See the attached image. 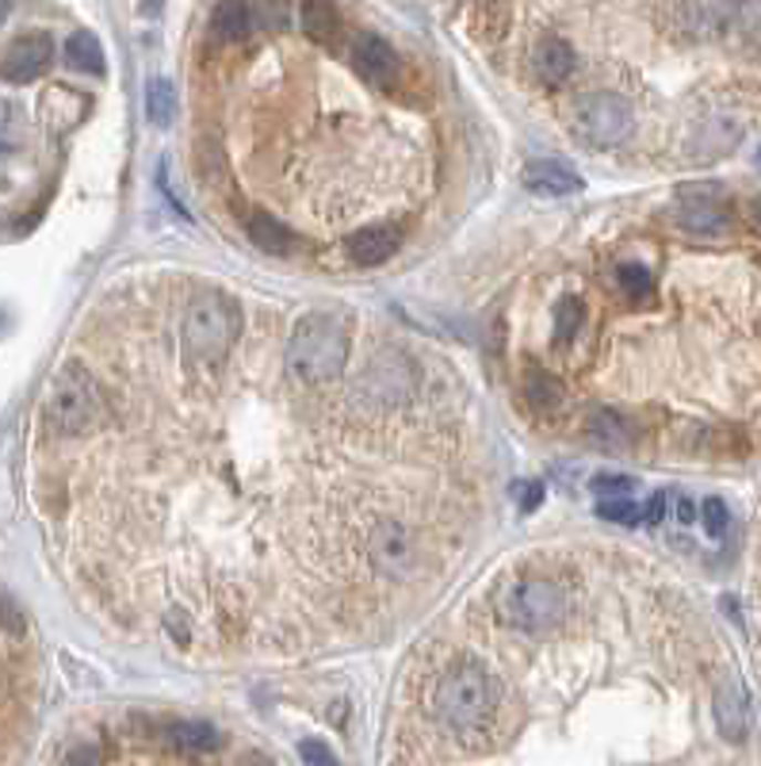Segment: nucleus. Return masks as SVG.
<instances>
[{
  "instance_id": "1",
  "label": "nucleus",
  "mask_w": 761,
  "mask_h": 766,
  "mask_svg": "<svg viewBox=\"0 0 761 766\" xmlns=\"http://www.w3.org/2000/svg\"><path fill=\"white\" fill-rule=\"evenodd\" d=\"M493 713H498V682L475 660L456 663L432 690V717L463 739L487 732Z\"/></svg>"
},
{
  "instance_id": "2",
  "label": "nucleus",
  "mask_w": 761,
  "mask_h": 766,
  "mask_svg": "<svg viewBox=\"0 0 761 766\" xmlns=\"http://www.w3.org/2000/svg\"><path fill=\"white\" fill-rule=\"evenodd\" d=\"M348 364V327L337 314L314 311L295 322V334L288 345V372L306 387L330 383Z\"/></svg>"
},
{
  "instance_id": "3",
  "label": "nucleus",
  "mask_w": 761,
  "mask_h": 766,
  "mask_svg": "<svg viewBox=\"0 0 761 766\" xmlns=\"http://www.w3.org/2000/svg\"><path fill=\"white\" fill-rule=\"evenodd\" d=\"M184 353L196 364H222L238 338V307L222 291H204L184 314Z\"/></svg>"
},
{
  "instance_id": "4",
  "label": "nucleus",
  "mask_w": 761,
  "mask_h": 766,
  "mask_svg": "<svg viewBox=\"0 0 761 766\" xmlns=\"http://www.w3.org/2000/svg\"><path fill=\"white\" fill-rule=\"evenodd\" d=\"M566 590L551 579H521L493 594V613L517 632H548L566 618Z\"/></svg>"
},
{
  "instance_id": "5",
  "label": "nucleus",
  "mask_w": 761,
  "mask_h": 766,
  "mask_svg": "<svg viewBox=\"0 0 761 766\" xmlns=\"http://www.w3.org/2000/svg\"><path fill=\"white\" fill-rule=\"evenodd\" d=\"M104 414V398H100L96 380L85 369H65L58 372V380L46 391V422L54 433L73 437L96 426V418Z\"/></svg>"
},
{
  "instance_id": "6",
  "label": "nucleus",
  "mask_w": 761,
  "mask_h": 766,
  "mask_svg": "<svg viewBox=\"0 0 761 766\" xmlns=\"http://www.w3.org/2000/svg\"><path fill=\"white\" fill-rule=\"evenodd\" d=\"M632 104L616 93H585L571 104V127L590 146H616L632 135Z\"/></svg>"
},
{
  "instance_id": "7",
  "label": "nucleus",
  "mask_w": 761,
  "mask_h": 766,
  "mask_svg": "<svg viewBox=\"0 0 761 766\" xmlns=\"http://www.w3.org/2000/svg\"><path fill=\"white\" fill-rule=\"evenodd\" d=\"M414 391H417V364L406 353H398V349H387V353H379L359 372L353 398H359L364 406H403L414 398Z\"/></svg>"
},
{
  "instance_id": "8",
  "label": "nucleus",
  "mask_w": 761,
  "mask_h": 766,
  "mask_svg": "<svg viewBox=\"0 0 761 766\" xmlns=\"http://www.w3.org/2000/svg\"><path fill=\"white\" fill-rule=\"evenodd\" d=\"M367 556L375 560V568L387 571L390 579H409L417 568V545L409 537L406 526L398 521H383V526L372 529L367 537Z\"/></svg>"
},
{
  "instance_id": "9",
  "label": "nucleus",
  "mask_w": 761,
  "mask_h": 766,
  "mask_svg": "<svg viewBox=\"0 0 761 766\" xmlns=\"http://www.w3.org/2000/svg\"><path fill=\"white\" fill-rule=\"evenodd\" d=\"M674 219L685 230H692V235H723L727 222H731V211L716 196V188H685L674 204Z\"/></svg>"
},
{
  "instance_id": "10",
  "label": "nucleus",
  "mask_w": 761,
  "mask_h": 766,
  "mask_svg": "<svg viewBox=\"0 0 761 766\" xmlns=\"http://www.w3.org/2000/svg\"><path fill=\"white\" fill-rule=\"evenodd\" d=\"M50 62H54V39L35 31V35L15 39V43L4 50V58H0V77L12 81V85H28V81L43 77Z\"/></svg>"
},
{
  "instance_id": "11",
  "label": "nucleus",
  "mask_w": 761,
  "mask_h": 766,
  "mask_svg": "<svg viewBox=\"0 0 761 766\" xmlns=\"http://www.w3.org/2000/svg\"><path fill=\"white\" fill-rule=\"evenodd\" d=\"M353 65H356L359 77H364L367 85H375V89L395 85L398 70H403L398 54L387 43H383L379 35H359L356 39V43H353Z\"/></svg>"
},
{
  "instance_id": "12",
  "label": "nucleus",
  "mask_w": 761,
  "mask_h": 766,
  "mask_svg": "<svg viewBox=\"0 0 761 766\" xmlns=\"http://www.w3.org/2000/svg\"><path fill=\"white\" fill-rule=\"evenodd\" d=\"M716 724L727 739H747L750 732V702H747V690H742L739 679H727L723 686L716 690Z\"/></svg>"
},
{
  "instance_id": "13",
  "label": "nucleus",
  "mask_w": 761,
  "mask_h": 766,
  "mask_svg": "<svg viewBox=\"0 0 761 766\" xmlns=\"http://www.w3.org/2000/svg\"><path fill=\"white\" fill-rule=\"evenodd\" d=\"M403 246V230L398 227H364L348 238V257L356 265H383L387 257L398 253Z\"/></svg>"
},
{
  "instance_id": "14",
  "label": "nucleus",
  "mask_w": 761,
  "mask_h": 766,
  "mask_svg": "<svg viewBox=\"0 0 761 766\" xmlns=\"http://www.w3.org/2000/svg\"><path fill=\"white\" fill-rule=\"evenodd\" d=\"M521 180L529 192H543V196H571V192H582V177L574 169H566L563 162H529Z\"/></svg>"
},
{
  "instance_id": "15",
  "label": "nucleus",
  "mask_w": 761,
  "mask_h": 766,
  "mask_svg": "<svg viewBox=\"0 0 761 766\" xmlns=\"http://www.w3.org/2000/svg\"><path fill=\"white\" fill-rule=\"evenodd\" d=\"M585 437L597 448H605V453H621V448L632 445V422L621 411H613V406H601V411H593L585 418Z\"/></svg>"
},
{
  "instance_id": "16",
  "label": "nucleus",
  "mask_w": 761,
  "mask_h": 766,
  "mask_svg": "<svg viewBox=\"0 0 761 766\" xmlns=\"http://www.w3.org/2000/svg\"><path fill=\"white\" fill-rule=\"evenodd\" d=\"M739 0H689L685 8V23L692 35H719L734 23Z\"/></svg>"
},
{
  "instance_id": "17",
  "label": "nucleus",
  "mask_w": 761,
  "mask_h": 766,
  "mask_svg": "<svg viewBox=\"0 0 761 766\" xmlns=\"http://www.w3.org/2000/svg\"><path fill=\"white\" fill-rule=\"evenodd\" d=\"M253 31V4L249 0H219L211 15V35L219 43H241Z\"/></svg>"
},
{
  "instance_id": "18",
  "label": "nucleus",
  "mask_w": 761,
  "mask_h": 766,
  "mask_svg": "<svg viewBox=\"0 0 761 766\" xmlns=\"http://www.w3.org/2000/svg\"><path fill=\"white\" fill-rule=\"evenodd\" d=\"M249 241L272 257H288V253H295V246H299V238L291 235L280 219H272V215H253V219H249Z\"/></svg>"
},
{
  "instance_id": "19",
  "label": "nucleus",
  "mask_w": 761,
  "mask_h": 766,
  "mask_svg": "<svg viewBox=\"0 0 761 766\" xmlns=\"http://www.w3.org/2000/svg\"><path fill=\"white\" fill-rule=\"evenodd\" d=\"M299 23H303L306 39H314V43H333L341 35V12L330 0H303Z\"/></svg>"
},
{
  "instance_id": "20",
  "label": "nucleus",
  "mask_w": 761,
  "mask_h": 766,
  "mask_svg": "<svg viewBox=\"0 0 761 766\" xmlns=\"http://www.w3.org/2000/svg\"><path fill=\"white\" fill-rule=\"evenodd\" d=\"M536 73H540V81H548V85H563V81L574 73L571 43H563V39H543V43L536 46Z\"/></svg>"
},
{
  "instance_id": "21",
  "label": "nucleus",
  "mask_w": 761,
  "mask_h": 766,
  "mask_svg": "<svg viewBox=\"0 0 761 766\" xmlns=\"http://www.w3.org/2000/svg\"><path fill=\"white\" fill-rule=\"evenodd\" d=\"M169 744L180 747V752L204 755V752H215V747L222 744V736L215 732V724H204V721H177V724H169Z\"/></svg>"
},
{
  "instance_id": "22",
  "label": "nucleus",
  "mask_w": 761,
  "mask_h": 766,
  "mask_svg": "<svg viewBox=\"0 0 761 766\" xmlns=\"http://www.w3.org/2000/svg\"><path fill=\"white\" fill-rule=\"evenodd\" d=\"M613 284L627 299V303H647V299L655 296V277H650V269H647V265H639V261L616 265Z\"/></svg>"
},
{
  "instance_id": "23",
  "label": "nucleus",
  "mask_w": 761,
  "mask_h": 766,
  "mask_svg": "<svg viewBox=\"0 0 761 766\" xmlns=\"http://www.w3.org/2000/svg\"><path fill=\"white\" fill-rule=\"evenodd\" d=\"M65 62H70V70H81V73H104V46H100V39L92 35V31H77V35H70V43H65Z\"/></svg>"
},
{
  "instance_id": "24",
  "label": "nucleus",
  "mask_w": 761,
  "mask_h": 766,
  "mask_svg": "<svg viewBox=\"0 0 761 766\" xmlns=\"http://www.w3.org/2000/svg\"><path fill=\"white\" fill-rule=\"evenodd\" d=\"M524 398H529V406H536V411L551 414V411H559V406H563L566 391H563V383H559L555 376L529 369V376H524Z\"/></svg>"
},
{
  "instance_id": "25",
  "label": "nucleus",
  "mask_w": 761,
  "mask_h": 766,
  "mask_svg": "<svg viewBox=\"0 0 761 766\" xmlns=\"http://www.w3.org/2000/svg\"><path fill=\"white\" fill-rule=\"evenodd\" d=\"M173 112H177V93H173L169 81L154 77L146 85V115H149V123H154V127H169Z\"/></svg>"
},
{
  "instance_id": "26",
  "label": "nucleus",
  "mask_w": 761,
  "mask_h": 766,
  "mask_svg": "<svg viewBox=\"0 0 761 766\" xmlns=\"http://www.w3.org/2000/svg\"><path fill=\"white\" fill-rule=\"evenodd\" d=\"M582 327V303L578 299H563L555 311V345H566Z\"/></svg>"
},
{
  "instance_id": "27",
  "label": "nucleus",
  "mask_w": 761,
  "mask_h": 766,
  "mask_svg": "<svg viewBox=\"0 0 761 766\" xmlns=\"http://www.w3.org/2000/svg\"><path fill=\"white\" fill-rule=\"evenodd\" d=\"M597 514L605 521H616V526H639L643 521V510L632 498H605V503L597 506Z\"/></svg>"
},
{
  "instance_id": "28",
  "label": "nucleus",
  "mask_w": 761,
  "mask_h": 766,
  "mask_svg": "<svg viewBox=\"0 0 761 766\" xmlns=\"http://www.w3.org/2000/svg\"><path fill=\"white\" fill-rule=\"evenodd\" d=\"M734 23L742 28V35L754 39V43H761V0H739Z\"/></svg>"
},
{
  "instance_id": "29",
  "label": "nucleus",
  "mask_w": 761,
  "mask_h": 766,
  "mask_svg": "<svg viewBox=\"0 0 761 766\" xmlns=\"http://www.w3.org/2000/svg\"><path fill=\"white\" fill-rule=\"evenodd\" d=\"M700 518H705V529L712 532V537H723L727 532V506L723 498H705V506H700Z\"/></svg>"
},
{
  "instance_id": "30",
  "label": "nucleus",
  "mask_w": 761,
  "mask_h": 766,
  "mask_svg": "<svg viewBox=\"0 0 761 766\" xmlns=\"http://www.w3.org/2000/svg\"><path fill=\"white\" fill-rule=\"evenodd\" d=\"M593 490L601 498H627L635 490V483L627 476H593Z\"/></svg>"
},
{
  "instance_id": "31",
  "label": "nucleus",
  "mask_w": 761,
  "mask_h": 766,
  "mask_svg": "<svg viewBox=\"0 0 761 766\" xmlns=\"http://www.w3.org/2000/svg\"><path fill=\"white\" fill-rule=\"evenodd\" d=\"M299 755H303L306 766H341L337 755H333L322 739H303V744H299Z\"/></svg>"
},
{
  "instance_id": "32",
  "label": "nucleus",
  "mask_w": 761,
  "mask_h": 766,
  "mask_svg": "<svg viewBox=\"0 0 761 766\" xmlns=\"http://www.w3.org/2000/svg\"><path fill=\"white\" fill-rule=\"evenodd\" d=\"M517 490H521V510H536V503L543 498V487H540V483H521Z\"/></svg>"
},
{
  "instance_id": "33",
  "label": "nucleus",
  "mask_w": 761,
  "mask_h": 766,
  "mask_svg": "<svg viewBox=\"0 0 761 766\" xmlns=\"http://www.w3.org/2000/svg\"><path fill=\"white\" fill-rule=\"evenodd\" d=\"M663 518H666V495H655L647 503V510H643V521H647V526H658Z\"/></svg>"
},
{
  "instance_id": "34",
  "label": "nucleus",
  "mask_w": 761,
  "mask_h": 766,
  "mask_svg": "<svg viewBox=\"0 0 761 766\" xmlns=\"http://www.w3.org/2000/svg\"><path fill=\"white\" fill-rule=\"evenodd\" d=\"M70 766H100V752L92 744L77 747V752L70 755Z\"/></svg>"
},
{
  "instance_id": "35",
  "label": "nucleus",
  "mask_w": 761,
  "mask_h": 766,
  "mask_svg": "<svg viewBox=\"0 0 761 766\" xmlns=\"http://www.w3.org/2000/svg\"><path fill=\"white\" fill-rule=\"evenodd\" d=\"M138 8H142V15H157L165 8V0H138Z\"/></svg>"
},
{
  "instance_id": "36",
  "label": "nucleus",
  "mask_w": 761,
  "mask_h": 766,
  "mask_svg": "<svg viewBox=\"0 0 761 766\" xmlns=\"http://www.w3.org/2000/svg\"><path fill=\"white\" fill-rule=\"evenodd\" d=\"M12 4H15V0H0V23L8 20V12H12Z\"/></svg>"
},
{
  "instance_id": "37",
  "label": "nucleus",
  "mask_w": 761,
  "mask_h": 766,
  "mask_svg": "<svg viewBox=\"0 0 761 766\" xmlns=\"http://www.w3.org/2000/svg\"><path fill=\"white\" fill-rule=\"evenodd\" d=\"M754 222H758V227H761V196L754 199Z\"/></svg>"
},
{
  "instance_id": "38",
  "label": "nucleus",
  "mask_w": 761,
  "mask_h": 766,
  "mask_svg": "<svg viewBox=\"0 0 761 766\" xmlns=\"http://www.w3.org/2000/svg\"><path fill=\"white\" fill-rule=\"evenodd\" d=\"M758 165H761V149H758Z\"/></svg>"
},
{
  "instance_id": "39",
  "label": "nucleus",
  "mask_w": 761,
  "mask_h": 766,
  "mask_svg": "<svg viewBox=\"0 0 761 766\" xmlns=\"http://www.w3.org/2000/svg\"><path fill=\"white\" fill-rule=\"evenodd\" d=\"M479 4H487V0H479Z\"/></svg>"
}]
</instances>
